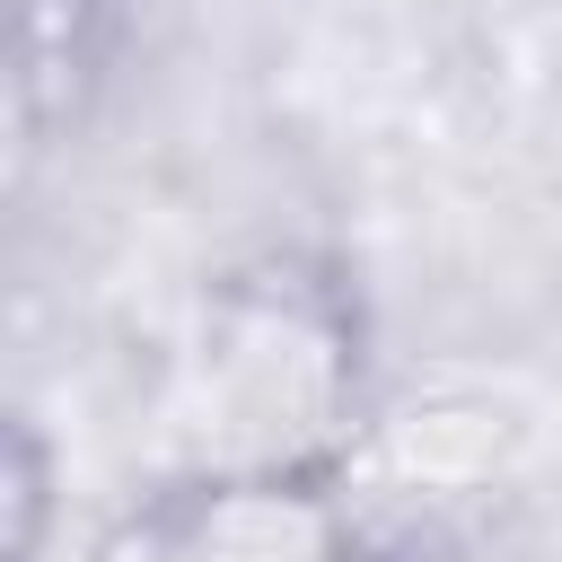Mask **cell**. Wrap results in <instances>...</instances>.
<instances>
[{
    "mask_svg": "<svg viewBox=\"0 0 562 562\" xmlns=\"http://www.w3.org/2000/svg\"><path fill=\"white\" fill-rule=\"evenodd\" d=\"M53 439L35 430V413H9V448H0V562H44L53 544Z\"/></svg>",
    "mask_w": 562,
    "mask_h": 562,
    "instance_id": "obj_5",
    "label": "cell"
},
{
    "mask_svg": "<svg viewBox=\"0 0 562 562\" xmlns=\"http://www.w3.org/2000/svg\"><path fill=\"white\" fill-rule=\"evenodd\" d=\"M114 0H9V105L18 132H53L79 114V88L105 61Z\"/></svg>",
    "mask_w": 562,
    "mask_h": 562,
    "instance_id": "obj_4",
    "label": "cell"
},
{
    "mask_svg": "<svg viewBox=\"0 0 562 562\" xmlns=\"http://www.w3.org/2000/svg\"><path fill=\"white\" fill-rule=\"evenodd\" d=\"M149 509L176 562H369L342 465H202Z\"/></svg>",
    "mask_w": 562,
    "mask_h": 562,
    "instance_id": "obj_2",
    "label": "cell"
},
{
    "mask_svg": "<svg viewBox=\"0 0 562 562\" xmlns=\"http://www.w3.org/2000/svg\"><path fill=\"white\" fill-rule=\"evenodd\" d=\"M509 465H518V413L439 386L369 413V430L342 457V483L360 501V527H378V518H448L465 501H492Z\"/></svg>",
    "mask_w": 562,
    "mask_h": 562,
    "instance_id": "obj_3",
    "label": "cell"
},
{
    "mask_svg": "<svg viewBox=\"0 0 562 562\" xmlns=\"http://www.w3.org/2000/svg\"><path fill=\"white\" fill-rule=\"evenodd\" d=\"M193 395L220 430L211 465H342L369 430V316L342 263L263 246L211 272L193 307Z\"/></svg>",
    "mask_w": 562,
    "mask_h": 562,
    "instance_id": "obj_1",
    "label": "cell"
}]
</instances>
